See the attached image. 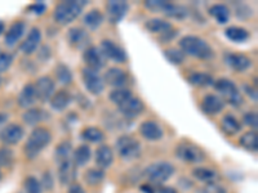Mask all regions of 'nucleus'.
Instances as JSON below:
<instances>
[{"mask_svg":"<svg viewBox=\"0 0 258 193\" xmlns=\"http://www.w3.org/2000/svg\"><path fill=\"white\" fill-rule=\"evenodd\" d=\"M110 101L117 106V109L126 119H135L145 111V103L128 89H115L110 93Z\"/></svg>","mask_w":258,"mask_h":193,"instance_id":"obj_1","label":"nucleus"},{"mask_svg":"<svg viewBox=\"0 0 258 193\" xmlns=\"http://www.w3.org/2000/svg\"><path fill=\"white\" fill-rule=\"evenodd\" d=\"M179 48L183 54L194 57L198 59H211L214 57V50L211 45L202 38L194 35L183 36L179 40Z\"/></svg>","mask_w":258,"mask_h":193,"instance_id":"obj_2","label":"nucleus"},{"mask_svg":"<svg viewBox=\"0 0 258 193\" xmlns=\"http://www.w3.org/2000/svg\"><path fill=\"white\" fill-rule=\"evenodd\" d=\"M52 142V133L47 128L38 126L31 132V134L27 138L26 144H25V155L29 160H34L40 155V152L44 148H47Z\"/></svg>","mask_w":258,"mask_h":193,"instance_id":"obj_3","label":"nucleus"},{"mask_svg":"<svg viewBox=\"0 0 258 193\" xmlns=\"http://www.w3.org/2000/svg\"><path fill=\"white\" fill-rule=\"evenodd\" d=\"M87 6L85 0H69V2H61L57 4L53 12V18L57 24L59 25H69L73 21L77 20L82 15L83 9Z\"/></svg>","mask_w":258,"mask_h":193,"instance_id":"obj_4","label":"nucleus"},{"mask_svg":"<svg viewBox=\"0 0 258 193\" xmlns=\"http://www.w3.org/2000/svg\"><path fill=\"white\" fill-rule=\"evenodd\" d=\"M174 171H176V169L170 162L159 161L155 164L149 165V167L145 170V176H146L150 183L160 185L167 180H169L173 176Z\"/></svg>","mask_w":258,"mask_h":193,"instance_id":"obj_5","label":"nucleus"},{"mask_svg":"<svg viewBox=\"0 0 258 193\" xmlns=\"http://www.w3.org/2000/svg\"><path fill=\"white\" fill-rule=\"evenodd\" d=\"M213 86L220 93V98L223 102H227L229 105L235 106V107H238L243 103V95H241L238 86L231 80L220 79L217 81H214Z\"/></svg>","mask_w":258,"mask_h":193,"instance_id":"obj_6","label":"nucleus"},{"mask_svg":"<svg viewBox=\"0 0 258 193\" xmlns=\"http://www.w3.org/2000/svg\"><path fill=\"white\" fill-rule=\"evenodd\" d=\"M145 7L150 9V11H153V12L163 13V15L168 16V17L177 18V20H182V18H185L187 16V9L185 7L169 3V2H164V0L145 2Z\"/></svg>","mask_w":258,"mask_h":193,"instance_id":"obj_7","label":"nucleus"},{"mask_svg":"<svg viewBox=\"0 0 258 193\" xmlns=\"http://www.w3.org/2000/svg\"><path fill=\"white\" fill-rule=\"evenodd\" d=\"M116 152L124 160H135L141 155V143L132 135H121L115 143Z\"/></svg>","mask_w":258,"mask_h":193,"instance_id":"obj_8","label":"nucleus"},{"mask_svg":"<svg viewBox=\"0 0 258 193\" xmlns=\"http://www.w3.org/2000/svg\"><path fill=\"white\" fill-rule=\"evenodd\" d=\"M176 156L190 164H199L206 160V153L200 147L192 143H179L176 148Z\"/></svg>","mask_w":258,"mask_h":193,"instance_id":"obj_9","label":"nucleus"},{"mask_svg":"<svg viewBox=\"0 0 258 193\" xmlns=\"http://www.w3.org/2000/svg\"><path fill=\"white\" fill-rule=\"evenodd\" d=\"M82 79L84 82L85 88L93 95H100L105 89V82L100 76V73L97 71L91 70V68L84 67L82 70Z\"/></svg>","mask_w":258,"mask_h":193,"instance_id":"obj_10","label":"nucleus"},{"mask_svg":"<svg viewBox=\"0 0 258 193\" xmlns=\"http://www.w3.org/2000/svg\"><path fill=\"white\" fill-rule=\"evenodd\" d=\"M34 88H35L36 98L40 102H48V101H50L53 94L56 93V84L49 76L39 77L34 84Z\"/></svg>","mask_w":258,"mask_h":193,"instance_id":"obj_11","label":"nucleus"},{"mask_svg":"<svg viewBox=\"0 0 258 193\" xmlns=\"http://www.w3.org/2000/svg\"><path fill=\"white\" fill-rule=\"evenodd\" d=\"M128 9L129 6L126 2H121V0H111V2H109L106 4V15H107V20H109L110 24H119L125 17Z\"/></svg>","mask_w":258,"mask_h":193,"instance_id":"obj_12","label":"nucleus"},{"mask_svg":"<svg viewBox=\"0 0 258 193\" xmlns=\"http://www.w3.org/2000/svg\"><path fill=\"white\" fill-rule=\"evenodd\" d=\"M83 59H84L87 68H91L93 71H98L105 67L106 58L102 54L100 48L88 47L83 53Z\"/></svg>","mask_w":258,"mask_h":193,"instance_id":"obj_13","label":"nucleus"},{"mask_svg":"<svg viewBox=\"0 0 258 193\" xmlns=\"http://www.w3.org/2000/svg\"><path fill=\"white\" fill-rule=\"evenodd\" d=\"M100 49L106 59H111L116 63H124L126 61L125 50L117 44H115L112 40H103L101 43Z\"/></svg>","mask_w":258,"mask_h":193,"instance_id":"obj_14","label":"nucleus"},{"mask_svg":"<svg viewBox=\"0 0 258 193\" xmlns=\"http://www.w3.org/2000/svg\"><path fill=\"white\" fill-rule=\"evenodd\" d=\"M24 135L25 130L22 126L18 124H9L0 133V141L7 146H13V144L20 143Z\"/></svg>","mask_w":258,"mask_h":193,"instance_id":"obj_15","label":"nucleus"},{"mask_svg":"<svg viewBox=\"0 0 258 193\" xmlns=\"http://www.w3.org/2000/svg\"><path fill=\"white\" fill-rule=\"evenodd\" d=\"M68 40L75 49H87L91 43V36L82 27H73L68 32Z\"/></svg>","mask_w":258,"mask_h":193,"instance_id":"obj_16","label":"nucleus"},{"mask_svg":"<svg viewBox=\"0 0 258 193\" xmlns=\"http://www.w3.org/2000/svg\"><path fill=\"white\" fill-rule=\"evenodd\" d=\"M103 82L109 84L110 86L115 89H124V86L128 82V75L123 68L111 67L106 71L103 76Z\"/></svg>","mask_w":258,"mask_h":193,"instance_id":"obj_17","label":"nucleus"},{"mask_svg":"<svg viewBox=\"0 0 258 193\" xmlns=\"http://www.w3.org/2000/svg\"><path fill=\"white\" fill-rule=\"evenodd\" d=\"M225 62L230 68L238 71V72L246 71L252 67L253 64L249 57H246L245 54H238V53H227L225 56Z\"/></svg>","mask_w":258,"mask_h":193,"instance_id":"obj_18","label":"nucleus"},{"mask_svg":"<svg viewBox=\"0 0 258 193\" xmlns=\"http://www.w3.org/2000/svg\"><path fill=\"white\" fill-rule=\"evenodd\" d=\"M140 134L147 139V141H151V142H156V141H160L163 135H164V132H163V129L161 126L159 125L156 121L153 120H147L144 121L140 126Z\"/></svg>","mask_w":258,"mask_h":193,"instance_id":"obj_19","label":"nucleus"},{"mask_svg":"<svg viewBox=\"0 0 258 193\" xmlns=\"http://www.w3.org/2000/svg\"><path fill=\"white\" fill-rule=\"evenodd\" d=\"M202 110L206 112L207 115H218L225 107V102L221 100L220 96L216 95V94H207L202 101Z\"/></svg>","mask_w":258,"mask_h":193,"instance_id":"obj_20","label":"nucleus"},{"mask_svg":"<svg viewBox=\"0 0 258 193\" xmlns=\"http://www.w3.org/2000/svg\"><path fill=\"white\" fill-rule=\"evenodd\" d=\"M41 43V32L38 27H32L31 31L29 32L27 38L25 39L24 43L21 44V50L24 54L30 56L32 53L38 49V47Z\"/></svg>","mask_w":258,"mask_h":193,"instance_id":"obj_21","label":"nucleus"},{"mask_svg":"<svg viewBox=\"0 0 258 193\" xmlns=\"http://www.w3.org/2000/svg\"><path fill=\"white\" fill-rule=\"evenodd\" d=\"M77 178V166L73 160H69L66 162L59 164L58 167V179L61 184L71 185L74 184V180Z\"/></svg>","mask_w":258,"mask_h":193,"instance_id":"obj_22","label":"nucleus"},{"mask_svg":"<svg viewBox=\"0 0 258 193\" xmlns=\"http://www.w3.org/2000/svg\"><path fill=\"white\" fill-rule=\"evenodd\" d=\"M94 160H96V164L98 166V169H109L112 165V162H114V152H112V149L109 146L102 144V146H100L96 149Z\"/></svg>","mask_w":258,"mask_h":193,"instance_id":"obj_23","label":"nucleus"},{"mask_svg":"<svg viewBox=\"0 0 258 193\" xmlns=\"http://www.w3.org/2000/svg\"><path fill=\"white\" fill-rule=\"evenodd\" d=\"M26 32V24L24 21H17L12 26L9 27V30L6 34V44L8 47H13L21 40V38L25 35Z\"/></svg>","mask_w":258,"mask_h":193,"instance_id":"obj_24","label":"nucleus"},{"mask_svg":"<svg viewBox=\"0 0 258 193\" xmlns=\"http://www.w3.org/2000/svg\"><path fill=\"white\" fill-rule=\"evenodd\" d=\"M50 107H52L54 111H64L68 109L69 106L73 102V95L69 93L68 90H57L56 93L53 94V96L50 98Z\"/></svg>","mask_w":258,"mask_h":193,"instance_id":"obj_25","label":"nucleus"},{"mask_svg":"<svg viewBox=\"0 0 258 193\" xmlns=\"http://www.w3.org/2000/svg\"><path fill=\"white\" fill-rule=\"evenodd\" d=\"M38 98H36L35 88L34 84L25 85L22 90H21L20 95H18V106L21 109H32V106L35 105Z\"/></svg>","mask_w":258,"mask_h":193,"instance_id":"obj_26","label":"nucleus"},{"mask_svg":"<svg viewBox=\"0 0 258 193\" xmlns=\"http://www.w3.org/2000/svg\"><path fill=\"white\" fill-rule=\"evenodd\" d=\"M48 112H45L44 110L38 109V107H32L29 109L24 115H22V120L26 125L29 126H36L40 123H43L44 120L48 119Z\"/></svg>","mask_w":258,"mask_h":193,"instance_id":"obj_27","label":"nucleus"},{"mask_svg":"<svg viewBox=\"0 0 258 193\" xmlns=\"http://www.w3.org/2000/svg\"><path fill=\"white\" fill-rule=\"evenodd\" d=\"M145 29L149 32H151V34H161V35H165L167 32L172 31L173 26H172L170 22H168L165 20H161V18H151V20L146 21Z\"/></svg>","mask_w":258,"mask_h":193,"instance_id":"obj_28","label":"nucleus"},{"mask_svg":"<svg viewBox=\"0 0 258 193\" xmlns=\"http://www.w3.org/2000/svg\"><path fill=\"white\" fill-rule=\"evenodd\" d=\"M92 157L91 147L88 144H83V146L78 147L73 153V161L77 167H83L88 164L89 160Z\"/></svg>","mask_w":258,"mask_h":193,"instance_id":"obj_29","label":"nucleus"},{"mask_svg":"<svg viewBox=\"0 0 258 193\" xmlns=\"http://www.w3.org/2000/svg\"><path fill=\"white\" fill-rule=\"evenodd\" d=\"M221 129L226 135L232 137V135H236L240 132L241 124L232 115H225L222 121H221Z\"/></svg>","mask_w":258,"mask_h":193,"instance_id":"obj_30","label":"nucleus"},{"mask_svg":"<svg viewBox=\"0 0 258 193\" xmlns=\"http://www.w3.org/2000/svg\"><path fill=\"white\" fill-rule=\"evenodd\" d=\"M187 81L195 88H208L214 84V79L207 72H194L187 77Z\"/></svg>","mask_w":258,"mask_h":193,"instance_id":"obj_31","label":"nucleus"},{"mask_svg":"<svg viewBox=\"0 0 258 193\" xmlns=\"http://www.w3.org/2000/svg\"><path fill=\"white\" fill-rule=\"evenodd\" d=\"M209 15L217 21L218 24L225 25L229 22L231 12H230L229 7L225 6V4H214L209 8Z\"/></svg>","mask_w":258,"mask_h":193,"instance_id":"obj_32","label":"nucleus"},{"mask_svg":"<svg viewBox=\"0 0 258 193\" xmlns=\"http://www.w3.org/2000/svg\"><path fill=\"white\" fill-rule=\"evenodd\" d=\"M192 176L198 180L203 181V183H214V181H217L218 179V174L217 171H214V170L208 169V167H195L192 170Z\"/></svg>","mask_w":258,"mask_h":193,"instance_id":"obj_33","label":"nucleus"},{"mask_svg":"<svg viewBox=\"0 0 258 193\" xmlns=\"http://www.w3.org/2000/svg\"><path fill=\"white\" fill-rule=\"evenodd\" d=\"M225 35L229 40L234 41V43H238V44L245 43L249 39V32L246 31L245 29H243V27L238 26H231L229 29H226Z\"/></svg>","mask_w":258,"mask_h":193,"instance_id":"obj_34","label":"nucleus"},{"mask_svg":"<svg viewBox=\"0 0 258 193\" xmlns=\"http://www.w3.org/2000/svg\"><path fill=\"white\" fill-rule=\"evenodd\" d=\"M103 20H105V17H103L101 11H98V9H92V11H89V12L84 16L83 22H84V25L88 27V29L96 30L103 24Z\"/></svg>","mask_w":258,"mask_h":193,"instance_id":"obj_35","label":"nucleus"},{"mask_svg":"<svg viewBox=\"0 0 258 193\" xmlns=\"http://www.w3.org/2000/svg\"><path fill=\"white\" fill-rule=\"evenodd\" d=\"M54 76L57 81L62 85H70L73 82V72L70 67L64 63H58L54 67Z\"/></svg>","mask_w":258,"mask_h":193,"instance_id":"obj_36","label":"nucleus"},{"mask_svg":"<svg viewBox=\"0 0 258 193\" xmlns=\"http://www.w3.org/2000/svg\"><path fill=\"white\" fill-rule=\"evenodd\" d=\"M239 143L243 148L248 149L250 152H255L258 149V135L257 133L249 130V132L244 133L239 139Z\"/></svg>","mask_w":258,"mask_h":193,"instance_id":"obj_37","label":"nucleus"},{"mask_svg":"<svg viewBox=\"0 0 258 193\" xmlns=\"http://www.w3.org/2000/svg\"><path fill=\"white\" fill-rule=\"evenodd\" d=\"M71 155H73V147H71L70 142H62V143L57 147L56 151H54V160H56L59 165L69 160H73V158H71Z\"/></svg>","mask_w":258,"mask_h":193,"instance_id":"obj_38","label":"nucleus"},{"mask_svg":"<svg viewBox=\"0 0 258 193\" xmlns=\"http://www.w3.org/2000/svg\"><path fill=\"white\" fill-rule=\"evenodd\" d=\"M82 138L89 143H100L103 141L105 134L98 128H85L82 132Z\"/></svg>","mask_w":258,"mask_h":193,"instance_id":"obj_39","label":"nucleus"},{"mask_svg":"<svg viewBox=\"0 0 258 193\" xmlns=\"http://www.w3.org/2000/svg\"><path fill=\"white\" fill-rule=\"evenodd\" d=\"M105 179V171L101 169H89L85 171L84 180L88 185H97Z\"/></svg>","mask_w":258,"mask_h":193,"instance_id":"obj_40","label":"nucleus"},{"mask_svg":"<svg viewBox=\"0 0 258 193\" xmlns=\"http://www.w3.org/2000/svg\"><path fill=\"white\" fill-rule=\"evenodd\" d=\"M164 56L168 61L172 64H182V62L185 61V54L181 49H176V48H170V49L164 50Z\"/></svg>","mask_w":258,"mask_h":193,"instance_id":"obj_41","label":"nucleus"},{"mask_svg":"<svg viewBox=\"0 0 258 193\" xmlns=\"http://www.w3.org/2000/svg\"><path fill=\"white\" fill-rule=\"evenodd\" d=\"M13 161H15V153L12 149L8 147H2L0 148V169L12 166Z\"/></svg>","mask_w":258,"mask_h":193,"instance_id":"obj_42","label":"nucleus"},{"mask_svg":"<svg viewBox=\"0 0 258 193\" xmlns=\"http://www.w3.org/2000/svg\"><path fill=\"white\" fill-rule=\"evenodd\" d=\"M24 185L26 193H41V189H43L40 185V181L34 178V176H27L24 181Z\"/></svg>","mask_w":258,"mask_h":193,"instance_id":"obj_43","label":"nucleus"},{"mask_svg":"<svg viewBox=\"0 0 258 193\" xmlns=\"http://www.w3.org/2000/svg\"><path fill=\"white\" fill-rule=\"evenodd\" d=\"M13 63V56L11 53L0 52V72L8 70Z\"/></svg>","mask_w":258,"mask_h":193,"instance_id":"obj_44","label":"nucleus"},{"mask_svg":"<svg viewBox=\"0 0 258 193\" xmlns=\"http://www.w3.org/2000/svg\"><path fill=\"white\" fill-rule=\"evenodd\" d=\"M202 193H227V190L222 184H218L217 181H214V183L206 184V187L202 189Z\"/></svg>","mask_w":258,"mask_h":193,"instance_id":"obj_45","label":"nucleus"},{"mask_svg":"<svg viewBox=\"0 0 258 193\" xmlns=\"http://www.w3.org/2000/svg\"><path fill=\"white\" fill-rule=\"evenodd\" d=\"M244 124L250 126V128H253L255 130L258 126L257 114H255V112H246V114L244 115Z\"/></svg>","mask_w":258,"mask_h":193,"instance_id":"obj_46","label":"nucleus"},{"mask_svg":"<svg viewBox=\"0 0 258 193\" xmlns=\"http://www.w3.org/2000/svg\"><path fill=\"white\" fill-rule=\"evenodd\" d=\"M40 185H41V188L44 187V189H47V190L52 189V187H53V176L50 175L49 171L44 173V175H43V180H41Z\"/></svg>","mask_w":258,"mask_h":193,"instance_id":"obj_47","label":"nucleus"},{"mask_svg":"<svg viewBox=\"0 0 258 193\" xmlns=\"http://www.w3.org/2000/svg\"><path fill=\"white\" fill-rule=\"evenodd\" d=\"M45 9H47V6L44 3H41V2H38V3L32 4L30 7V11H32L35 15H43L45 12Z\"/></svg>","mask_w":258,"mask_h":193,"instance_id":"obj_48","label":"nucleus"},{"mask_svg":"<svg viewBox=\"0 0 258 193\" xmlns=\"http://www.w3.org/2000/svg\"><path fill=\"white\" fill-rule=\"evenodd\" d=\"M68 193H85V190L80 184H75V183H74V184L70 185Z\"/></svg>","mask_w":258,"mask_h":193,"instance_id":"obj_49","label":"nucleus"},{"mask_svg":"<svg viewBox=\"0 0 258 193\" xmlns=\"http://www.w3.org/2000/svg\"><path fill=\"white\" fill-rule=\"evenodd\" d=\"M153 193H177V190L172 187H159Z\"/></svg>","mask_w":258,"mask_h":193,"instance_id":"obj_50","label":"nucleus"},{"mask_svg":"<svg viewBox=\"0 0 258 193\" xmlns=\"http://www.w3.org/2000/svg\"><path fill=\"white\" fill-rule=\"evenodd\" d=\"M244 90H245V93L248 94L254 102H257V90H255V89L249 88V86H244Z\"/></svg>","mask_w":258,"mask_h":193,"instance_id":"obj_51","label":"nucleus"},{"mask_svg":"<svg viewBox=\"0 0 258 193\" xmlns=\"http://www.w3.org/2000/svg\"><path fill=\"white\" fill-rule=\"evenodd\" d=\"M8 121V115L3 114V112H0V133L6 128V124Z\"/></svg>","mask_w":258,"mask_h":193,"instance_id":"obj_52","label":"nucleus"},{"mask_svg":"<svg viewBox=\"0 0 258 193\" xmlns=\"http://www.w3.org/2000/svg\"><path fill=\"white\" fill-rule=\"evenodd\" d=\"M4 24H3V21H0V35H2V34H3V31H4Z\"/></svg>","mask_w":258,"mask_h":193,"instance_id":"obj_53","label":"nucleus"},{"mask_svg":"<svg viewBox=\"0 0 258 193\" xmlns=\"http://www.w3.org/2000/svg\"><path fill=\"white\" fill-rule=\"evenodd\" d=\"M2 176H3V173H2V169H0V179H2Z\"/></svg>","mask_w":258,"mask_h":193,"instance_id":"obj_54","label":"nucleus"},{"mask_svg":"<svg viewBox=\"0 0 258 193\" xmlns=\"http://www.w3.org/2000/svg\"><path fill=\"white\" fill-rule=\"evenodd\" d=\"M0 84H2V79H0Z\"/></svg>","mask_w":258,"mask_h":193,"instance_id":"obj_55","label":"nucleus"}]
</instances>
